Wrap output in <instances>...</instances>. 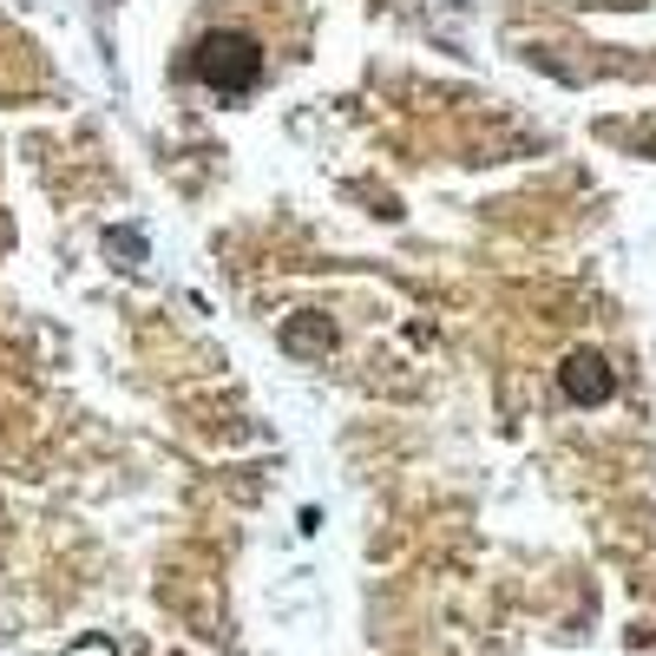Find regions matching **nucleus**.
<instances>
[{
    "label": "nucleus",
    "instance_id": "f257e3e1",
    "mask_svg": "<svg viewBox=\"0 0 656 656\" xmlns=\"http://www.w3.org/2000/svg\"><path fill=\"white\" fill-rule=\"evenodd\" d=\"M191 73H197L211 93H224V99H244V93L262 79V46L250 40V33H237V26H224V33H204V40H197V53H191Z\"/></svg>",
    "mask_w": 656,
    "mask_h": 656
},
{
    "label": "nucleus",
    "instance_id": "f03ea898",
    "mask_svg": "<svg viewBox=\"0 0 656 656\" xmlns=\"http://www.w3.org/2000/svg\"><path fill=\"white\" fill-rule=\"evenodd\" d=\"M558 388H564V400H578V407H604L617 394V375H611V362L598 348H571L564 368H558Z\"/></svg>",
    "mask_w": 656,
    "mask_h": 656
},
{
    "label": "nucleus",
    "instance_id": "7ed1b4c3",
    "mask_svg": "<svg viewBox=\"0 0 656 656\" xmlns=\"http://www.w3.org/2000/svg\"><path fill=\"white\" fill-rule=\"evenodd\" d=\"M276 342H282V355H289V362H329V355H335V342H342V329H335L322 309H295V315L282 322V335H276Z\"/></svg>",
    "mask_w": 656,
    "mask_h": 656
},
{
    "label": "nucleus",
    "instance_id": "20e7f679",
    "mask_svg": "<svg viewBox=\"0 0 656 656\" xmlns=\"http://www.w3.org/2000/svg\"><path fill=\"white\" fill-rule=\"evenodd\" d=\"M106 250H112V257H144V244H138V237H131V230H112V237H106Z\"/></svg>",
    "mask_w": 656,
    "mask_h": 656
},
{
    "label": "nucleus",
    "instance_id": "39448f33",
    "mask_svg": "<svg viewBox=\"0 0 656 656\" xmlns=\"http://www.w3.org/2000/svg\"><path fill=\"white\" fill-rule=\"evenodd\" d=\"M73 656H112V644H86V650H73Z\"/></svg>",
    "mask_w": 656,
    "mask_h": 656
}]
</instances>
